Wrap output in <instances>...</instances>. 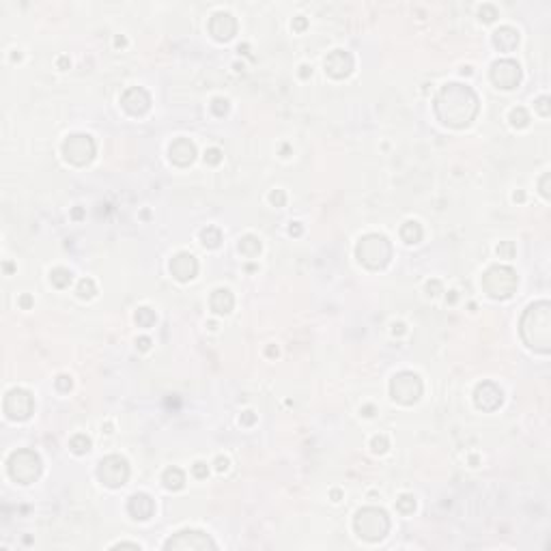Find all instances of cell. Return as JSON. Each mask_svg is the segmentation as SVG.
Instances as JSON below:
<instances>
[{"label":"cell","mask_w":551,"mask_h":551,"mask_svg":"<svg viewBox=\"0 0 551 551\" xmlns=\"http://www.w3.org/2000/svg\"><path fill=\"white\" fill-rule=\"evenodd\" d=\"M549 181H551V174L545 172V174H543V179H540V194H543L545 199H549V196H551V194H549Z\"/></svg>","instance_id":"obj_41"},{"label":"cell","mask_w":551,"mask_h":551,"mask_svg":"<svg viewBox=\"0 0 551 551\" xmlns=\"http://www.w3.org/2000/svg\"><path fill=\"white\" fill-rule=\"evenodd\" d=\"M269 201H272V205H276V207H284L286 196H284L282 190H274L272 194H269Z\"/></svg>","instance_id":"obj_38"},{"label":"cell","mask_w":551,"mask_h":551,"mask_svg":"<svg viewBox=\"0 0 551 551\" xmlns=\"http://www.w3.org/2000/svg\"><path fill=\"white\" fill-rule=\"evenodd\" d=\"M211 110H213L215 117H224V114L228 112V101L224 97H215L211 101Z\"/></svg>","instance_id":"obj_32"},{"label":"cell","mask_w":551,"mask_h":551,"mask_svg":"<svg viewBox=\"0 0 551 551\" xmlns=\"http://www.w3.org/2000/svg\"><path fill=\"white\" fill-rule=\"evenodd\" d=\"M370 446H372V450L379 452V454L386 452L388 450V437H386V435H377V437H372Z\"/></svg>","instance_id":"obj_34"},{"label":"cell","mask_w":551,"mask_h":551,"mask_svg":"<svg viewBox=\"0 0 551 551\" xmlns=\"http://www.w3.org/2000/svg\"><path fill=\"white\" fill-rule=\"evenodd\" d=\"M95 293H97V286H95V282H93L91 278L80 280V284H78V297L91 299V297H95Z\"/></svg>","instance_id":"obj_28"},{"label":"cell","mask_w":551,"mask_h":551,"mask_svg":"<svg viewBox=\"0 0 551 551\" xmlns=\"http://www.w3.org/2000/svg\"><path fill=\"white\" fill-rule=\"evenodd\" d=\"M401 237L405 244H418L422 239V226L415 222V220H409L401 226Z\"/></svg>","instance_id":"obj_23"},{"label":"cell","mask_w":551,"mask_h":551,"mask_svg":"<svg viewBox=\"0 0 551 551\" xmlns=\"http://www.w3.org/2000/svg\"><path fill=\"white\" fill-rule=\"evenodd\" d=\"M289 233H291V235H299V233H301V226H299L297 222H291V226H289Z\"/></svg>","instance_id":"obj_48"},{"label":"cell","mask_w":551,"mask_h":551,"mask_svg":"<svg viewBox=\"0 0 551 551\" xmlns=\"http://www.w3.org/2000/svg\"><path fill=\"white\" fill-rule=\"evenodd\" d=\"M209 33L213 35V39L217 41H228V39H233L235 33H237V22H235V17L231 13H226V11H217L211 15L209 19Z\"/></svg>","instance_id":"obj_17"},{"label":"cell","mask_w":551,"mask_h":551,"mask_svg":"<svg viewBox=\"0 0 551 551\" xmlns=\"http://www.w3.org/2000/svg\"><path fill=\"white\" fill-rule=\"evenodd\" d=\"M127 511L134 519H140V521H144V519H149L155 511V502L151 500V497L147 493H136V495H131L129 497V502H127Z\"/></svg>","instance_id":"obj_19"},{"label":"cell","mask_w":551,"mask_h":551,"mask_svg":"<svg viewBox=\"0 0 551 551\" xmlns=\"http://www.w3.org/2000/svg\"><path fill=\"white\" fill-rule=\"evenodd\" d=\"M523 199H525V196H523V192H517V194H515V201H519V203H521Z\"/></svg>","instance_id":"obj_54"},{"label":"cell","mask_w":551,"mask_h":551,"mask_svg":"<svg viewBox=\"0 0 551 551\" xmlns=\"http://www.w3.org/2000/svg\"><path fill=\"white\" fill-rule=\"evenodd\" d=\"M497 254L500 258H513L515 256V244L513 241H502L497 246Z\"/></svg>","instance_id":"obj_33"},{"label":"cell","mask_w":551,"mask_h":551,"mask_svg":"<svg viewBox=\"0 0 551 551\" xmlns=\"http://www.w3.org/2000/svg\"><path fill=\"white\" fill-rule=\"evenodd\" d=\"M168 155H170V162L177 164V166H190L194 160H196V147L190 138H177L170 149H168Z\"/></svg>","instance_id":"obj_18"},{"label":"cell","mask_w":551,"mask_h":551,"mask_svg":"<svg viewBox=\"0 0 551 551\" xmlns=\"http://www.w3.org/2000/svg\"><path fill=\"white\" fill-rule=\"evenodd\" d=\"M491 82L497 89L511 91V89L519 86V82H521V67L511 58L495 60L491 67Z\"/></svg>","instance_id":"obj_12"},{"label":"cell","mask_w":551,"mask_h":551,"mask_svg":"<svg viewBox=\"0 0 551 551\" xmlns=\"http://www.w3.org/2000/svg\"><path fill=\"white\" fill-rule=\"evenodd\" d=\"M7 470H9V476H11L15 482L30 484L41 476V459L35 450H28V448L15 450L9 456Z\"/></svg>","instance_id":"obj_6"},{"label":"cell","mask_w":551,"mask_h":551,"mask_svg":"<svg viewBox=\"0 0 551 551\" xmlns=\"http://www.w3.org/2000/svg\"><path fill=\"white\" fill-rule=\"evenodd\" d=\"M256 420V415H254V411H246L244 415H241V424H252Z\"/></svg>","instance_id":"obj_46"},{"label":"cell","mask_w":551,"mask_h":551,"mask_svg":"<svg viewBox=\"0 0 551 551\" xmlns=\"http://www.w3.org/2000/svg\"><path fill=\"white\" fill-rule=\"evenodd\" d=\"M478 95L465 84L450 82L435 97V114L448 127H467L478 114Z\"/></svg>","instance_id":"obj_1"},{"label":"cell","mask_w":551,"mask_h":551,"mask_svg":"<svg viewBox=\"0 0 551 551\" xmlns=\"http://www.w3.org/2000/svg\"><path fill=\"white\" fill-rule=\"evenodd\" d=\"M306 24H308V22H306V17H304V15H299V17L293 19V28H295V30H304Z\"/></svg>","instance_id":"obj_44"},{"label":"cell","mask_w":551,"mask_h":551,"mask_svg":"<svg viewBox=\"0 0 551 551\" xmlns=\"http://www.w3.org/2000/svg\"><path fill=\"white\" fill-rule=\"evenodd\" d=\"M519 332L525 345L536 353L551 351V304L549 301H534L525 308L519 323Z\"/></svg>","instance_id":"obj_2"},{"label":"cell","mask_w":551,"mask_h":551,"mask_svg":"<svg viewBox=\"0 0 551 551\" xmlns=\"http://www.w3.org/2000/svg\"><path fill=\"white\" fill-rule=\"evenodd\" d=\"M267 356H269V358L278 356V349H276V347H269V349H267Z\"/></svg>","instance_id":"obj_51"},{"label":"cell","mask_w":551,"mask_h":551,"mask_svg":"<svg viewBox=\"0 0 551 551\" xmlns=\"http://www.w3.org/2000/svg\"><path fill=\"white\" fill-rule=\"evenodd\" d=\"M3 407H5L7 418L22 422V420H28L30 415H33L35 399H33V394L22 390V388H13V390L7 392Z\"/></svg>","instance_id":"obj_10"},{"label":"cell","mask_w":551,"mask_h":551,"mask_svg":"<svg viewBox=\"0 0 551 551\" xmlns=\"http://www.w3.org/2000/svg\"><path fill=\"white\" fill-rule=\"evenodd\" d=\"M67 65H69V58H65V56H63V58L58 60V67H60V69H65Z\"/></svg>","instance_id":"obj_50"},{"label":"cell","mask_w":551,"mask_h":551,"mask_svg":"<svg viewBox=\"0 0 551 551\" xmlns=\"http://www.w3.org/2000/svg\"><path fill=\"white\" fill-rule=\"evenodd\" d=\"M394 334H403V325H396V327H394Z\"/></svg>","instance_id":"obj_56"},{"label":"cell","mask_w":551,"mask_h":551,"mask_svg":"<svg viewBox=\"0 0 551 551\" xmlns=\"http://www.w3.org/2000/svg\"><path fill=\"white\" fill-rule=\"evenodd\" d=\"M519 284V276L513 267L508 265H493L489 267L482 276V289L489 297L493 299H508L513 297Z\"/></svg>","instance_id":"obj_4"},{"label":"cell","mask_w":551,"mask_h":551,"mask_svg":"<svg viewBox=\"0 0 551 551\" xmlns=\"http://www.w3.org/2000/svg\"><path fill=\"white\" fill-rule=\"evenodd\" d=\"M493 46L500 52H513L519 46V33L513 26H502L493 33Z\"/></svg>","instance_id":"obj_20"},{"label":"cell","mask_w":551,"mask_h":551,"mask_svg":"<svg viewBox=\"0 0 551 551\" xmlns=\"http://www.w3.org/2000/svg\"><path fill=\"white\" fill-rule=\"evenodd\" d=\"M114 43H117V46H125V39H123V37H117V41H114Z\"/></svg>","instance_id":"obj_55"},{"label":"cell","mask_w":551,"mask_h":551,"mask_svg":"<svg viewBox=\"0 0 551 551\" xmlns=\"http://www.w3.org/2000/svg\"><path fill=\"white\" fill-rule=\"evenodd\" d=\"M209 306L215 315H228L235 306V297L228 289H215L211 293V299H209Z\"/></svg>","instance_id":"obj_21"},{"label":"cell","mask_w":551,"mask_h":551,"mask_svg":"<svg viewBox=\"0 0 551 551\" xmlns=\"http://www.w3.org/2000/svg\"><path fill=\"white\" fill-rule=\"evenodd\" d=\"M63 155L69 164L86 166L95 158V140L89 134H74L63 142Z\"/></svg>","instance_id":"obj_9"},{"label":"cell","mask_w":551,"mask_h":551,"mask_svg":"<svg viewBox=\"0 0 551 551\" xmlns=\"http://www.w3.org/2000/svg\"><path fill=\"white\" fill-rule=\"evenodd\" d=\"M215 470L217 472H226L228 470V459H226V456H217V459H215Z\"/></svg>","instance_id":"obj_42"},{"label":"cell","mask_w":551,"mask_h":551,"mask_svg":"<svg viewBox=\"0 0 551 551\" xmlns=\"http://www.w3.org/2000/svg\"><path fill=\"white\" fill-rule=\"evenodd\" d=\"M19 304H22L24 308H30V304H33V297H30V295H24L22 299H19Z\"/></svg>","instance_id":"obj_49"},{"label":"cell","mask_w":551,"mask_h":551,"mask_svg":"<svg viewBox=\"0 0 551 551\" xmlns=\"http://www.w3.org/2000/svg\"><path fill=\"white\" fill-rule=\"evenodd\" d=\"M372 411H375V409H372L370 405H366V407H364V415H372Z\"/></svg>","instance_id":"obj_52"},{"label":"cell","mask_w":551,"mask_h":551,"mask_svg":"<svg viewBox=\"0 0 551 551\" xmlns=\"http://www.w3.org/2000/svg\"><path fill=\"white\" fill-rule=\"evenodd\" d=\"M136 323L140 327H151L155 325V313L151 308H138V313H136Z\"/></svg>","instance_id":"obj_30"},{"label":"cell","mask_w":551,"mask_h":551,"mask_svg":"<svg viewBox=\"0 0 551 551\" xmlns=\"http://www.w3.org/2000/svg\"><path fill=\"white\" fill-rule=\"evenodd\" d=\"M121 103H123V108H125L129 114H134V117H140V114H144V112L151 108V97H149V93L144 91V89L131 86V89H127L125 93H123Z\"/></svg>","instance_id":"obj_16"},{"label":"cell","mask_w":551,"mask_h":551,"mask_svg":"<svg viewBox=\"0 0 551 551\" xmlns=\"http://www.w3.org/2000/svg\"><path fill=\"white\" fill-rule=\"evenodd\" d=\"M114 549H140L138 543H117V545H112Z\"/></svg>","instance_id":"obj_47"},{"label":"cell","mask_w":551,"mask_h":551,"mask_svg":"<svg viewBox=\"0 0 551 551\" xmlns=\"http://www.w3.org/2000/svg\"><path fill=\"white\" fill-rule=\"evenodd\" d=\"M74 217H82V209H74Z\"/></svg>","instance_id":"obj_57"},{"label":"cell","mask_w":551,"mask_h":551,"mask_svg":"<svg viewBox=\"0 0 551 551\" xmlns=\"http://www.w3.org/2000/svg\"><path fill=\"white\" fill-rule=\"evenodd\" d=\"M97 478L99 480L110 487V489H119L127 482L129 478V465L127 461L119 454H110L106 459H101L97 465Z\"/></svg>","instance_id":"obj_8"},{"label":"cell","mask_w":551,"mask_h":551,"mask_svg":"<svg viewBox=\"0 0 551 551\" xmlns=\"http://www.w3.org/2000/svg\"><path fill=\"white\" fill-rule=\"evenodd\" d=\"M54 383H56V388H58L60 392H69L71 388H74V381H71L69 375H58Z\"/></svg>","instance_id":"obj_36"},{"label":"cell","mask_w":551,"mask_h":551,"mask_svg":"<svg viewBox=\"0 0 551 551\" xmlns=\"http://www.w3.org/2000/svg\"><path fill=\"white\" fill-rule=\"evenodd\" d=\"M69 448L74 450L76 454H86L91 450V439L86 437V435H74L69 442Z\"/></svg>","instance_id":"obj_27"},{"label":"cell","mask_w":551,"mask_h":551,"mask_svg":"<svg viewBox=\"0 0 551 551\" xmlns=\"http://www.w3.org/2000/svg\"><path fill=\"white\" fill-rule=\"evenodd\" d=\"M192 472H194V476H196V478H207V474H209V467H207V463L199 461V463H194Z\"/></svg>","instance_id":"obj_39"},{"label":"cell","mask_w":551,"mask_h":551,"mask_svg":"<svg viewBox=\"0 0 551 551\" xmlns=\"http://www.w3.org/2000/svg\"><path fill=\"white\" fill-rule=\"evenodd\" d=\"M390 394L392 399L401 405H413L422 396V379L415 372L403 370L394 375L390 381Z\"/></svg>","instance_id":"obj_7"},{"label":"cell","mask_w":551,"mask_h":551,"mask_svg":"<svg viewBox=\"0 0 551 551\" xmlns=\"http://www.w3.org/2000/svg\"><path fill=\"white\" fill-rule=\"evenodd\" d=\"M396 508H399V513H403V515H411L415 511V497L409 495V493L401 495L396 500Z\"/></svg>","instance_id":"obj_29"},{"label":"cell","mask_w":551,"mask_h":551,"mask_svg":"<svg viewBox=\"0 0 551 551\" xmlns=\"http://www.w3.org/2000/svg\"><path fill=\"white\" fill-rule=\"evenodd\" d=\"M536 110L543 114V117H549L551 114V108H549V97H540L538 101H536Z\"/></svg>","instance_id":"obj_40"},{"label":"cell","mask_w":551,"mask_h":551,"mask_svg":"<svg viewBox=\"0 0 551 551\" xmlns=\"http://www.w3.org/2000/svg\"><path fill=\"white\" fill-rule=\"evenodd\" d=\"M426 291H429V293H431V295H437V293H439V291H442V284L437 282V280H431V282H429V284H426Z\"/></svg>","instance_id":"obj_43"},{"label":"cell","mask_w":551,"mask_h":551,"mask_svg":"<svg viewBox=\"0 0 551 551\" xmlns=\"http://www.w3.org/2000/svg\"><path fill=\"white\" fill-rule=\"evenodd\" d=\"M353 527H356L358 536H362L364 540H370V543H377L390 532V517L386 511L375 506H366L356 515L353 519Z\"/></svg>","instance_id":"obj_5"},{"label":"cell","mask_w":551,"mask_h":551,"mask_svg":"<svg viewBox=\"0 0 551 551\" xmlns=\"http://www.w3.org/2000/svg\"><path fill=\"white\" fill-rule=\"evenodd\" d=\"M308 74H310V69L304 65V67H301V78H308Z\"/></svg>","instance_id":"obj_53"},{"label":"cell","mask_w":551,"mask_h":551,"mask_svg":"<svg viewBox=\"0 0 551 551\" xmlns=\"http://www.w3.org/2000/svg\"><path fill=\"white\" fill-rule=\"evenodd\" d=\"M205 162L207 164H211V166H217L222 162V151L220 149H209L205 153Z\"/></svg>","instance_id":"obj_37"},{"label":"cell","mask_w":551,"mask_h":551,"mask_svg":"<svg viewBox=\"0 0 551 551\" xmlns=\"http://www.w3.org/2000/svg\"><path fill=\"white\" fill-rule=\"evenodd\" d=\"M162 482L166 489H170V491H179V489H183L185 484V474L179 470V467H168V470L164 472L162 476Z\"/></svg>","instance_id":"obj_22"},{"label":"cell","mask_w":551,"mask_h":551,"mask_svg":"<svg viewBox=\"0 0 551 551\" xmlns=\"http://www.w3.org/2000/svg\"><path fill=\"white\" fill-rule=\"evenodd\" d=\"M239 250H241V254H246V256H256L258 252H261V241H258L254 235H246L241 241H239Z\"/></svg>","instance_id":"obj_26"},{"label":"cell","mask_w":551,"mask_h":551,"mask_svg":"<svg viewBox=\"0 0 551 551\" xmlns=\"http://www.w3.org/2000/svg\"><path fill=\"white\" fill-rule=\"evenodd\" d=\"M474 403L478 409L482 411H495L502 407L504 403V392L495 386L493 381H482L476 386V392H474Z\"/></svg>","instance_id":"obj_13"},{"label":"cell","mask_w":551,"mask_h":551,"mask_svg":"<svg viewBox=\"0 0 551 551\" xmlns=\"http://www.w3.org/2000/svg\"><path fill=\"white\" fill-rule=\"evenodd\" d=\"M71 280H74V274H71L69 269H65V267H56V269H52V274H50V282L54 284L56 289L69 286Z\"/></svg>","instance_id":"obj_24"},{"label":"cell","mask_w":551,"mask_h":551,"mask_svg":"<svg viewBox=\"0 0 551 551\" xmlns=\"http://www.w3.org/2000/svg\"><path fill=\"white\" fill-rule=\"evenodd\" d=\"M164 549H179V551H207L215 549V543L211 536H207L201 530H183L177 532L172 538L166 540Z\"/></svg>","instance_id":"obj_11"},{"label":"cell","mask_w":551,"mask_h":551,"mask_svg":"<svg viewBox=\"0 0 551 551\" xmlns=\"http://www.w3.org/2000/svg\"><path fill=\"white\" fill-rule=\"evenodd\" d=\"M497 17V9L493 5H482L480 9V19H484V22H493V19Z\"/></svg>","instance_id":"obj_35"},{"label":"cell","mask_w":551,"mask_h":551,"mask_svg":"<svg viewBox=\"0 0 551 551\" xmlns=\"http://www.w3.org/2000/svg\"><path fill=\"white\" fill-rule=\"evenodd\" d=\"M170 274L179 280V282H190V280L199 274V261L190 252H179L172 256L170 261Z\"/></svg>","instance_id":"obj_14"},{"label":"cell","mask_w":551,"mask_h":551,"mask_svg":"<svg viewBox=\"0 0 551 551\" xmlns=\"http://www.w3.org/2000/svg\"><path fill=\"white\" fill-rule=\"evenodd\" d=\"M511 123L515 127H525L527 123H530V114H527V110L525 108H515L513 112H511Z\"/></svg>","instance_id":"obj_31"},{"label":"cell","mask_w":551,"mask_h":551,"mask_svg":"<svg viewBox=\"0 0 551 551\" xmlns=\"http://www.w3.org/2000/svg\"><path fill=\"white\" fill-rule=\"evenodd\" d=\"M201 241H203L205 248H217L220 241H222V233L217 231L215 226H207V228L201 231Z\"/></svg>","instance_id":"obj_25"},{"label":"cell","mask_w":551,"mask_h":551,"mask_svg":"<svg viewBox=\"0 0 551 551\" xmlns=\"http://www.w3.org/2000/svg\"><path fill=\"white\" fill-rule=\"evenodd\" d=\"M325 71H327L332 78H336V80L347 78L351 71H353V56L349 54V52H345V50L329 52L327 58H325Z\"/></svg>","instance_id":"obj_15"},{"label":"cell","mask_w":551,"mask_h":551,"mask_svg":"<svg viewBox=\"0 0 551 551\" xmlns=\"http://www.w3.org/2000/svg\"><path fill=\"white\" fill-rule=\"evenodd\" d=\"M358 261L368 269H383L392 258V244L383 235H366L356 246Z\"/></svg>","instance_id":"obj_3"},{"label":"cell","mask_w":551,"mask_h":551,"mask_svg":"<svg viewBox=\"0 0 551 551\" xmlns=\"http://www.w3.org/2000/svg\"><path fill=\"white\" fill-rule=\"evenodd\" d=\"M136 345H138V349H140V351H147V349L151 347V340H149L147 336H142V338H138V340H136Z\"/></svg>","instance_id":"obj_45"}]
</instances>
